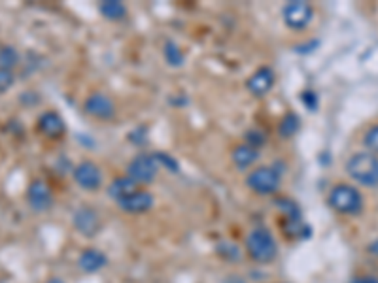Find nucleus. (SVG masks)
I'll return each instance as SVG.
<instances>
[{"label":"nucleus","instance_id":"1","mask_svg":"<svg viewBox=\"0 0 378 283\" xmlns=\"http://www.w3.org/2000/svg\"><path fill=\"white\" fill-rule=\"evenodd\" d=\"M244 252L253 263L271 264L278 257V242L267 226H255L246 234Z\"/></svg>","mask_w":378,"mask_h":283},{"label":"nucleus","instance_id":"2","mask_svg":"<svg viewBox=\"0 0 378 283\" xmlns=\"http://www.w3.org/2000/svg\"><path fill=\"white\" fill-rule=\"evenodd\" d=\"M346 174L363 187H378V155L369 151L354 153L346 161Z\"/></svg>","mask_w":378,"mask_h":283},{"label":"nucleus","instance_id":"3","mask_svg":"<svg viewBox=\"0 0 378 283\" xmlns=\"http://www.w3.org/2000/svg\"><path fill=\"white\" fill-rule=\"evenodd\" d=\"M328 204L340 215H359L363 210V195L354 185L339 183L329 191Z\"/></svg>","mask_w":378,"mask_h":283},{"label":"nucleus","instance_id":"4","mask_svg":"<svg viewBox=\"0 0 378 283\" xmlns=\"http://www.w3.org/2000/svg\"><path fill=\"white\" fill-rule=\"evenodd\" d=\"M246 185L252 189L255 195H274L282 187V174L274 166H258L246 176Z\"/></svg>","mask_w":378,"mask_h":283},{"label":"nucleus","instance_id":"5","mask_svg":"<svg viewBox=\"0 0 378 283\" xmlns=\"http://www.w3.org/2000/svg\"><path fill=\"white\" fill-rule=\"evenodd\" d=\"M159 170H161V166H159L158 159H155L153 153H139L127 163L125 174L139 187H144V185H150L158 177Z\"/></svg>","mask_w":378,"mask_h":283},{"label":"nucleus","instance_id":"6","mask_svg":"<svg viewBox=\"0 0 378 283\" xmlns=\"http://www.w3.org/2000/svg\"><path fill=\"white\" fill-rule=\"evenodd\" d=\"M314 19V8L310 2L304 0H291L282 8V21L284 25L291 31H302L312 23Z\"/></svg>","mask_w":378,"mask_h":283},{"label":"nucleus","instance_id":"7","mask_svg":"<svg viewBox=\"0 0 378 283\" xmlns=\"http://www.w3.org/2000/svg\"><path fill=\"white\" fill-rule=\"evenodd\" d=\"M72 176H74L76 185L83 191H99L104 183L102 170L94 161H82L72 168Z\"/></svg>","mask_w":378,"mask_h":283},{"label":"nucleus","instance_id":"8","mask_svg":"<svg viewBox=\"0 0 378 283\" xmlns=\"http://www.w3.org/2000/svg\"><path fill=\"white\" fill-rule=\"evenodd\" d=\"M72 225H74L78 234H82L85 238H93V236L101 233V214H99L93 206L83 204V206L78 208L74 215H72Z\"/></svg>","mask_w":378,"mask_h":283},{"label":"nucleus","instance_id":"9","mask_svg":"<svg viewBox=\"0 0 378 283\" xmlns=\"http://www.w3.org/2000/svg\"><path fill=\"white\" fill-rule=\"evenodd\" d=\"M83 112L94 117V119L101 121H110L115 115V102L108 96L106 93H91L83 101Z\"/></svg>","mask_w":378,"mask_h":283},{"label":"nucleus","instance_id":"10","mask_svg":"<svg viewBox=\"0 0 378 283\" xmlns=\"http://www.w3.org/2000/svg\"><path fill=\"white\" fill-rule=\"evenodd\" d=\"M276 83V74L271 66H259L258 70H253L252 75L246 82V89L250 91L252 96L255 99H265L267 94L271 93L272 87Z\"/></svg>","mask_w":378,"mask_h":283},{"label":"nucleus","instance_id":"11","mask_svg":"<svg viewBox=\"0 0 378 283\" xmlns=\"http://www.w3.org/2000/svg\"><path fill=\"white\" fill-rule=\"evenodd\" d=\"M27 204L36 214L48 212L53 206V193H51V187L44 180L31 182V185L27 189Z\"/></svg>","mask_w":378,"mask_h":283},{"label":"nucleus","instance_id":"12","mask_svg":"<svg viewBox=\"0 0 378 283\" xmlns=\"http://www.w3.org/2000/svg\"><path fill=\"white\" fill-rule=\"evenodd\" d=\"M155 204V198L151 195L150 191L144 187H140L139 191H134L132 195H129L125 201H121L118 206L123 214L129 215H142L148 214L151 208Z\"/></svg>","mask_w":378,"mask_h":283},{"label":"nucleus","instance_id":"13","mask_svg":"<svg viewBox=\"0 0 378 283\" xmlns=\"http://www.w3.org/2000/svg\"><path fill=\"white\" fill-rule=\"evenodd\" d=\"M108 266V255L97 247H85L78 257V268L83 274H97Z\"/></svg>","mask_w":378,"mask_h":283},{"label":"nucleus","instance_id":"14","mask_svg":"<svg viewBox=\"0 0 378 283\" xmlns=\"http://www.w3.org/2000/svg\"><path fill=\"white\" fill-rule=\"evenodd\" d=\"M36 129L40 134H44L46 138L59 140L66 132L64 119L57 112H44L38 117Z\"/></svg>","mask_w":378,"mask_h":283},{"label":"nucleus","instance_id":"15","mask_svg":"<svg viewBox=\"0 0 378 283\" xmlns=\"http://www.w3.org/2000/svg\"><path fill=\"white\" fill-rule=\"evenodd\" d=\"M139 185L132 182L131 177L123 174V176L113 177L112 182L108 183V196H110L115 204H120L121 201H125L127 196L132 195V193L139 191Z\"/></svg>","mask_w":378,"mask_h":283},{"label":"nucleus","instance_id":"16","mask_svg":"<svg viewBox=\"0 0 378 283\" xmlns=\"http://www.w3.org/2000/svg\"><path fill=\"white\" fill-rule=\"evenodd\" d=\"M259 150H255V147H252V145L248 144H239L237 147L233 150V153H231V161H233V164L237 166V170H240V172H246L248 168H252L253 164L259 161Z\"/></svg>","mask_w":378,"mask_h":283},{"label":"nucleus","instance_id":"17","mask_svg":"<svg viewBox=\"0 0 378 283\" xmlns=\"http://www.w3.org/2000/svg\"><path fill=\"white\" fill-rule=\"evenodd\" d=\"M99 12H101L102 17L108 19V21H115V23L123 21L129 15V10L120 0H104L99 4Z\"/></svg>","mask_w":378,"mask_h":283},{"label":"nucleus","instance_id":"18","mask_svg":"<svg viewBox=\"0 0 378 283\" xmlns=\"http://www.w3.org/2000/svg\"><path fill=\"white\" fill-rule=\"evenodd\" d=\"M299 129H301V117H299L295 112L284 113L282 119L278 123V134H280L284 140H290L299 132Z\"/></svg>","mask_w":378,"mask_h":283},{"label":"nucleus","instance_id":"19","mask_svg":"<svg viewBox=\"0 0 378 283\" xmlns=\"http://www.w3.org/2000/svg\"><path fill=\"white\" fill-rule=\"evenodd\" d=\"M163 55L167 64H169V66H174V68H180L183 64V61H186V55H183V51L180 50V45H178L176 42H172V40H167V42H164Z\"/></svg>","mask_w":378,"mask_h":283},{"label":"nucleus","instance_id":"20","mask_svg":"<svg viewBox=\"0 0 378 283\" xmlns=\"http://www.w3.org/2000/svg\"><path fill=\"white\" fill-rule=\"evenodd\" d=\"M274 204L278 206V210L282 212L284 219H302V212L299 204L295 201H291V198H278L274 201Z\"/></svg>","mask_w":378,"mask_h":283},{"label":"nucleus","instance_id":"21","mask_svg":"<svg viewBox=\"0 0 378 283\" xmlns=\"http://www.w3.org/2000/svg\"><path fill=\"white\" fill-rule=\"evenodd\" d=\"M19 64V53L13 45L0 44V68L13 70Z\"/></svg>","mask_w":378,"mask_h":283},{"label":"nucleus","instance_id":"22","mask_svg":"<svg viewBox=\"0 0 378 283\" xmlns=\"http://www.w3.org/2000/svg\"><path fill=\"white\" fill-rule=\"evenodd\" d=\"M218 253L220 257L227 263H240L242 261V252L239 249V245L233 244V242H218Z\"/></svg>","mask_w":378,"mask_h":283},{"label":"nucleus","instance_id":"23","mask_svg":"<svg viewBox=\"0 0 378 283\" xmlns=\"http://www.w3.org/2000/svg\"><path fill=\"white\" fill-rule=\"evenodd\" d=\"M244 144L252 145L255 150H261L267 144V134L263 131H259V129H250L244 134Z\"/></svg>","mask_w":378,"mask_h":283},{"label":"nucleus","instance_id":"24","mask_svg":"<svg viewBox=\"0 0 378 283\" xmlns=\"http://www.w3.org/2000/svg\"><path fill=\"white\" fill-rule=\"evenodd\" d=\"M155 155V159H158V163L161 168H167L169 172H180V164H178V161L174 157H170L169 153H164V151H155L153 153Z\"/></svg>","mask_w":378,"mask_h":283},{"label":"nucleus","instance_id":"25","mask_svg":"<svg viewBox=\"0 0 378 283\" xmlns=\"http://www.w3.org/2000/svg\"><path fill=\"white\" fill-rule=\"evenodd\" d=\"M363 145L369 153H374L378 155V125L371 126L369 131L363 134Z\"/></svg>","mask_w":378,"mask_h":283},{"label":"nucleus","instance_id":"26","mask_svg":"<svg viewBox=\"0 0 378 283\" xmlns=\"http://www.w3.org/2000/svg\"><path fill=\"white\" fill-rule=\"evenodd\" d=\"M13 83H15V75H13L12 70L0 68V94L10 91L13 87Z\"/></svg>","mask_w":378,"mask_h":283},{"label":"nucleus","instance_id":"27","mask_svg":"<svg viewBox=\"0 0 378 283\" xmlns=\"http://www.w3.org/2000/svg\"><path fill=\"white\" fill-rule=\"evenodd\" d=\"M301 101L302 104L309 108V110H312V112H316V110H318V104H320L318 94H316L314 91H304V93L301 94Z\"/></svg>","mask_w":378,"mask_h":283},{"label":"nucleus","instance_id":"28","mask_svg":"<svg viewBox=\"0 0 378 283\" xmlns=\"http://www.w3.org/2000/svg\"><path fill=\"white\" fill-rule=\"evenodd\" d=\"M221 283H248V282H246V277H242L240 274H229Z\"/></svg>","mask_w":378,"mask_h":283},{"label":"nucleus","instance_id":"29","mask_svg":"<svg viewBox=\"0 0 378 283\" xmlns=\"http://www.w3.org/2000/svg\"><path fill=\"white\" fill-rule=\"evenodd\" d=\"M350 283H378V277L374 276H358L354 277Z\"/></svg>","mask_w":378,"mask_h":283},{"label":"nucleus","instance_id":"30","mask_svg":"<svg viewBox=\"0 0 378 283\" xmlns=\"http://www.w3.org/2000/svg\"><path fill=\"white\" fill-rule=\"evenodd\" d=\"M369 253H371V255H374V257H378V240H374V242L369 245Z\"/></svg>","mask_w":378,"mask_h":283},{"label":"nucleus","instance_id":"31","mask_svg":"<svg viewBox=\"0 0 378 283\" xmlns=\"http://www.w3.org/2000/svg\"><path fill=\"white\" fill-rule=\"evenodd\" d=\"M46 283H64V280H61V277H51V280H48Z\"/></svg>","mask_w":378,"mask_h":283}]
</instances>
